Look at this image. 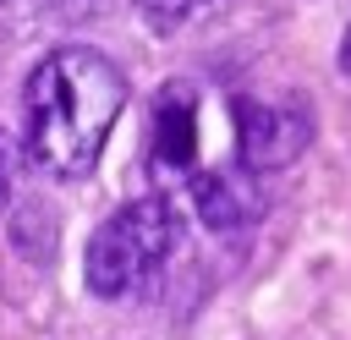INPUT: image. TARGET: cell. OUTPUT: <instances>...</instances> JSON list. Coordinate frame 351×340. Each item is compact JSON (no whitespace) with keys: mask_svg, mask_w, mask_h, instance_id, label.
Wrapping results in <instances>:
<instances>
[{"mask_svg":"<svg viewBox=\"0 0 351 340\" xmlns=\"http://www.w3.org/2000/svg\"><path fill=\"white\" fill-rule=\"evenodd\" d=\"M121 110H126V77L110 55L88 44L49 49L27 71V88H22L27 159L44 175L82 181L99 165Z\"/></svg>","mask_w":351,"mask_h":340,"instance_id":"obj_1","label":"cell"},{"mask_svg":"<svg viewBox=\"0 0 351 340\" xmlns=\"http://www.w3.org/2000/svg\"><path fill=\"white\" fill-rule=\"evenodd\" d=\"M186 225L176 214V203L165 192H148V197H132L121 203L93 236H88V258H82V280L93 296L115 302V296H132L143 291L181 247Z\"/></svg>","mask_w":351,"mask_h":340,"instance_id":"obj_2","label":"cell"},{"mask_svg":"<svg viewBox=\"0 0 351 340\" xmlns=\"http://www.w3.org/2000/svg\"><path fill=\"white\" fill-rule=\"evenodd\" d=\"M313 143V110L302 99H236V159L247 170H285Z\"/></svg>","mask_w":351,"mask_h":340,"instance_id":"obj_3","label":"cell"},{"mask_svg":"<svg viewBox=\"0 0 351 340\" xmlns=\"http://www.w3.org/2000/svg\"><path fill=\"white\" fill-rule=\"evenodd\" d=\"M148 170H154L165 186L192 181V170H197V93H192L186 82H170V88H159V99H154Z\"/></svg>","mask_w":351,"mask_h":340,"instance_id":"obj_4","label":"cell"},{"mask_svg":"<svg viewBox=\"0 0 351 340\" xmlns=\"http://www.w3.org/2000/svg\"><path fill=\"white\" fill-rule=\"evenodd\" d=\"M192 203H197V214H203V225L208 230H247L258 214H263V192H258V181H252V170L241 165V170H192Z\"/></svg>","mask_w":351,"mask_h":340,"instance_id":"obj_5","label":"cell"},{"mask_svg":"<svg viewBox=\"0 0 351 340\" xmlns=\"http://www.w3.org/2000/svg\"><path fill=\"white\" fill-rule=\"evenodd\" d=\"M236 0H137V11L159 27V33H181L197 22H214L219 11H230Z\"/></svg>","mask_w":351,"mask_h":340,"instance_id":"obj_6","label":"cell"},{"mask_svg":"<svg viewBox=\"0 0 351 340\" xmlns=\"http://www.w3.org/2000/svg\"><path fill=\"white\" fill-rule=\"evenodd\" d=\"M5 197H11V143L0 137V214H5Z\"/></svg>","mask_w":351,"mask_h":340,"instance_id":"obj_7","label":"cell"},{"mask_svg":"<svg viewBox=\"0 0 351 340\" xmlns=\"http://www.w3.org/2000/svg\"><path fill=\"white\" fill-rule=\"evenodd\" d=\"M335 60H340V71L351 77V22H346V33H340V49H335Z\"/></svg>","mask_w":351,"mask_h":340,"instance_id":"obj_8","label":"cell"}]
</instances>
